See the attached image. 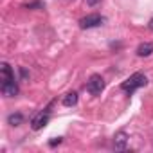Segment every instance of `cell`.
<instances>
[{"mask_svg":"<svg viewBox=\"0 0 153 153\" xmlns=\"http://www.w3.org/2000/svg\"><path fill=\"white\" fill-rule=\"evenodd\" d=\"M0 88H2V94L6 97H15L18 94V85H16L15 79L13 81H7V83H2V85H0Z\"/></svg>","mask_w":153,"mask_h":153,"instance_id":"cell-6","label":"cell"},{"mask_svg":"<svg viewBox=\"0 0 153 153\" xmlns=\"http://www.w3.org/2000/svg\"><path fill=\"white\" fill-rule=\"evenodd\" d=\"M146 83H148L146 76H144V74H140V72H135V74H131V76H130L126 81H123L121 88H123L124 92H130V94H131L133 90H137V88L144 87Z\"/></svg>","mask_w":153,"mask_h":153,"instance_id":"cell-1","label":"cell"},{"mask_svg":"<svg viewBox=\"0 0 153 153\" xmlns=\"http://www.w3.org/2000/svg\"><path fill=\"white\" fill-rule=\"evenodd\" d=\"M126 146H128V133L117 131L115 137H114V148L117 151H123V149H126Z\"/></svg>","mask_w":153,"mask_h":153,"instance_id":"cell-5","label":"cell"},{"mask_svg":"<svg viewBox=\"0 0 153 153\" xmlns=\"http://www.w3.org/2000/svg\"><path fill=\"white\" fill-rule=\"evenodd\" d=\"M25 9H43V4L42 2H31L25 6Z\"/></svg>","mask_w":153,"mask_h":153,"instance_id":"cell-11","label":"cell"},{"mask_svg":"<svg viewBox=\"0 0 153 153\" xmlns=\"http://www.w3.org/2000/svg\"><path fill=\"white\" fill-rule=\"evenodd\" d=\"M101 2V0H87V6H90V7H94V6H97Z\"/></svg>","mask_w":153,"mask_h":153,"instance_id":"cell-12","label":"cell"},{"mask_svg":"<svg viewBox=\"0 0 153 153\" xmlns=\"http://www.w3.org/2000/svg\"><path fill=\"white\" fill-rule=\"evenodd\" d=\"M76 103H78V92H68V94H65V97H63V105L65 106H74Z\"/></svg>","mask_w":153,"mask_h":153,"instance_id":"cell-10","label":"cell"},{"mask_svg":"<svg viewBox=\"0 0 153 153\" xmlns=\"http://www.w3.org/2000/svg\"><path fill=\"white\" fill-rule=\"evenodd\" d=\"M87 90H88L92 96H99V94L105 90V79L101 78L99 74L90 76V79L87 81Z\"/></svg>","mask_w":153,"mask_h":153,"instance_id":"cell-2","label":"cell"},{"mask_svg":"<svg viewBox=\"0 0 153 153\" xmlns=\"http://www.w3.org/2000/svg\"><path fill=\"white\" fill-rule=\"evenodd\" d=\"M22 123H24V115L20 112H15L7 117V124H11V126H20Z\"/></svg>","mask_w":153,"mask_h":153,"instance_id":"cell-9","label":"cell"},{"mask_svg":"<svg viewBox=\"0 0 153 153\" xmlns=\"http://www.w3.org/2000/svg\"><path fill=\"white\" fill-rule=\"evenodd\" d=\"M49 117H51V112H49V108H45V110H43V112H40L36 117H33V121H31V126H33V130H42V128L47 124Z\"/></svg>","mask_w":153,"mask_h":153,"instance_id":"cell-4","label":"cell"},{"mask_svg":"<svg viewBox=\"0 0 153 153\" xmlns=\"http://www.w3.org/2000/svg\"><path fill=\"white\" fill-rule=\"evenodd\" d=\"M59 142H61V137H58V139H52V140H51V142H49V144H51V146H52V148H54V146H58V144H59Z\"/></svg>","mask_w":153,"mask_h":153,"instance_id":"cell-13","label":"cell"},{"mask_svg":"<svg viewBox=\"0 0 153 153\" xmlns=\"http://www.w3.org/2000/svg\"><path fill=\"white\" fill-rule=\"evenodd\" d=\"M148 29H149V31H153V18L149 20V24H148Z\"/></svg>","mask_w":153,"mask_h":153,"instance_id":"cell-14","label":"cell"},{"mask_svg":"<svg viewBox=\"0 0 153 153\" xmlns=\"http://www.w3.org/2000/svg\"><path fill=\"white\" fill-rule=\"evenodd\" d=\"M0 79H2V83H7V81L15 79V74H13V70H11V67L7 63L0 65Z\"/></svg>","mask_w":153,"mask_h":153,"instance_id":"cell-7","label":"cell"},{"mask_svg":"<svg viewBox=\"0 0 153 153\" xmlns=\"http://www.w3.org/2000/svg\"><path fill=\"white\" fill-rule=\"evenodd\" d=\"M105 22V18L101 15H87L79 20V27L81 29H92V27H97Z\"/></svg>","mask_w":153,"mask_h":153,"instance_id":"cell-3","label":"cell"},{"mask_svg":"<svg viewBox=\"0 0 153 153\" xmlns=\"http://www.w3.org/2000/svg\"><path fill=\"white\" fill-rule=\"evenodd\" d=\"M153 54V43L151 42H144L137 47V56L139 58H148Z\"/></svg>","mask_w":153,"mask_h":153,"instance_id":"cell-8","label":"cell"}]
</instances>
